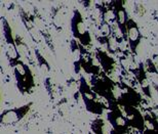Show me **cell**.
<instances>
[{
	"instance_id": "6da1fadb",
	"label": "cell",
	"mask_w": 158,
	"mask_h": 134,
	"mask_svg": "<svg viewBox=\"0 0 158 134\" xmlns=\"http://www.w3.org/2000/svg\"><path fill=\"white\" fill-rule=\"evenodd\" d=\"M88 84L93 91L100 98L106 101L107 110L109 111L112 108H119L117 104L118 87L116 81H113L111 77L101 72L98 76H91L90 82Z\"/></svg>"
},
{
	"instance_id": "7a4b0ae2",
	"label": "cell",
	"mask_w": 158,
	"mask_h": 134,
	"mask_svg": "<svg viewBox=\"0 0 158 134\" xmlns=\"http://www.w3.org/2000/svg\"><path fill=\"white\" fill-rule=\"evenodd\" d=\"M78 92L84 104L85 110L88 113L101 116L104 113V111L107 110V105L102 101V98H100L93 91V89L90 88L87 80L81 74L79 76V81H78Z\"/></svg>"
},
{
	"instance_id": "3957f363",
	"label": "cell",
	"mask_w": 158,
	"mask_h": 134,
	"mask_svg": "<svg viewBox=\"0 0 158 134\" xmlns=\"http://www.w3.org/2000/svg\"><path fill=\"white\" fill-rule=\"evenodd\" d=\"M70 30L73 39L76 40L79 44L86 49L90 47L93 44V38H91L90 32L87 29L81 12L77 8L73 9V12H72V17L70 20Z\"/></svg>"
},
{
	"instance_id": "277c9868",
	"label": "cell",
	"mask_w": 158,
	"mask_h": 134,
	"mask_svg": "<svg viewBox=\"0 0 158 134\" xmlns=\"http://www.w3.org/2000/svg\"><path fill=\"white\" fill-rule=\"evenodd\" d=\"M15 85L22 94H30L35 87V78L29 65L20 61L14 68Z\"/></svg>"
},
{
	"instance_id": "5b68a950",
	"label": "cell",
	"mask_w": 158,
	"mask_h": 134,
	"mask_svg": "<svg viewBox=\"0 0 158 134\" xmlns=\"http://www.w3.org/2000/svg\"><path fill=\"white\" fill-rule=\"evenodd\" d=\"M0 21H1L3 41H4L5 44V57L7 58L9 67L14 69L15 65L21 61V57L18 53L17 46H15V36L12 34V29L8 20L4 15H2L0 18Z\"/></svg>"
},
{
	"instance_id": "8992f818",
	"label": "cell",
	"mask_w": 158,
	"mask_h": 134,
	"mask_svg": "<svg viewBox=\"0 0 158 134\" xmlns=\"http://www.w3.org/2000/svg\"><path fill=\"white\" fill-rule=\"evenodd\" d=\"M118 87V97L117 104L121 108L123 107H134L139 108L144 101L141 93L132 86L124 82V80L116 81Z\"/></svg>"
},
{
	"instance_id": "52a82bcc",
	"label": "cell",
	"mask_w": 158,
	"mask_h": 134,
	"mask_svg": "<svg viewBox=\"0 0 158 134\" xmlns=\"http://www.w3.org/2000/svg\"><path fill=\"white\" fill-rule=\"evenodd\" d=\"M33 105V102H28L21 107L7 108L0 113V125L3 126H12L20 123L25 117L29 114Z\"/></svg>"
},
{
	"instance_id": "ba28073f",
	"label": "cell",
	"mask_w": 158,
	"mask_h": 134,
	"mask_svg": "<svg viewBox=\"0 0 158 134\" xmlns=\"http://www.w3.org/2000/svg\"><path fill=\"white\" fill-rule=\"evenodd\" d=\"M30 18L32 24L34 25V27L36 28L37 32L39 33V35L41 37V39L44 40L45 44L47 47L49 48V50L52 52L53 54H56V45L53 42L52 36L49 32V29L47 27V25L44 21V18H42V15L40 14V12L37 10L36 7H34V10L32 14H30Z\"/></svg>"
},
{
	"instance_id": "9c48e42d",
	"label": "cell",
	"mask_w": 158,
	"mask_h": 134,
	"mask_svg": "<svg viewBox=\"0 0 158 134\" xmlns=\"http://www.w3.org/2000/svg\"><path fill=\"white\" fill-rule=\"evenodd\" d=\"M142 39H143V35L139 25L135 23L134 18H128L126 22V43L132 57L137 55L138 48L141 44Z\"/></svg>"
},
{
	"instance_id": "30bf717a",
	"label": "cell",
	"mask_w": 158,
	"mask_h": 134,
	"mask_svg": "<svg viewBox=\"0 0 158 134\" xmlns=\"http://www.w3.org/2000/svg\"><path fill=\"white\" fill-rule=\"evenodd\" d=\"M110 5L113 8L115 18V24L117 26L118 32L123 40L126 42V22L128 20V14L124 6V1H110Z\"/></svg>"
},
{
	"instance_id": "8fae6325",
	"label": "cell",
	"mask_w": 158,
	"mask_h": 134,
	"mask_svg": "<svg viewBox=\"0 0 158 134\" xmlns=\"http://www.w3.org/2000/svg\"><path fill=\"white\" fill-rule=\"evenodd\" d=\"M121 111L129 128L138 130L141 134L143 133L145 130V124L143 114L140 108L134 107H123L121 108Z\"/></svg>"
},
{
	"instance_id": "7c38bea8",
	"label": "cell",
	"mask_w": 158,
	"mask_h": 134,
	"mask_svg": "<svg viewBox=\"0 0 158 134\" xmlns=\"http://www.w3.org/2000/svg\"><path fill=\"white\" fill-rule=\"evenodd\" d=\"M106 121L116 132L120 134H127L129 127L120 108L109 110L108 113L106 114Z\"/></svg>"
},
{
	"instance_id": "4fadbf2b",
	"label": "cell",
	"mask_w": 158,
	"mask_h": 134,
	"mask_svg": "<svg viewBox=\"0 0 158 134\" xmlns=\"http://www.w3.org/2000/svg\"><path fill=\"white\" fill-rule=\"evenodd\" d=\"M94 57H96L98 63L100 65V68L102 69V72L104 74H106L107 76H109L110 74L113 73L115 70L116 61L108 52L103 50L102 48L98 47L94 50Z\"/></svg>"
},
{
	"instance_id": "5bb4252c",
	"label": "cell",
	"mask_w": 158,
	"mask_h": 134,
	"mask_svg": "<svg viewBox=\"0 0 158 134\" xmlns=\"http://www.w3.org/2000/svg\"><path fill=\"white\" fill-rule=\"evenodd\" d=\"M132 74L135 75L137 83L139 84V86H140V88L142 89V92L144 93L145 96H147L148 98L152 97V86H151L149 80H148L144 64L139 63L138 67L132 72Z\"/></svg>"
},
{
	"instance_id": "9a60e30c",
	"label": "cell",
	"mask_w": 158,
	"mask_h": 134,
	"mask_svg": "<svg viewBox=\"0 0 158 134\" xmlns=\"http://www.w3.org/2000/svg\"><path fill=\"white\" fill-rule=\"evenodd\" d=\"M80 68L85 73L89 74L91 76H98L102 72L94 54L88 51V49H86V51L84 52L83 57H82Z\"/></svg>"
},
{
	"instance_id": "2e32d148",
	"label": "cell",
	"mask_w": 158,
	"mask_h": 134,
	"mask_svg": "<svg viewBox=\"0 0 158 134\" xmlns=\"http://www.w3.org/2000/svg\"><path fill=\"white\" fill-rule=\"evenodd\" d=\"M19 15H20L22 24H23V26L25 27V29L27 30V32L29 33V35L31 36L32 40L36 44H40L41 37L39 35V33L37 32L36 28L34 27V25L32 24V22H31L29 12L25 8L22 7V6H19Z\"/></svg>"
},
{
	"instance_id": "e0dca14e",
	"label": "cell",
	"mask_w": 158,
	"mask_h": 134,
	"mask_svg": "<svg viewBox=\"0 0 158 134\" xmlns=\"http://www.w3.org/2000/svg\"><path fill=\"white\" fill-rule=\"evenodd\" d=\"M70 50L72 53V58H73L74 72L76 74H80L81 60H82V57H83L84 52L86 51V48H84L83 46L79 44L75 39H72L70 42Z\"/></svg>"
},
{
	"instance_id": "ac0fdd59",
	"label": "cell",
	"mask_w": 158,
	"mask_h": 134,
	"mask_svg": "<svg viewBox=\"0 0 158 134\" xmlns=\"http://www.w3.org/2000/svg\"><path fill=\"white\" fill-rule=\"evenodd\" d=\"M90 133L93 134H120L110 126L103 118H96L90 123Z\"/></svg>"
},
{
	"instance_id": "d6986e66",
	"label": "cell",
	"mask_w": 158,
	"mask_h": 134,
	"mask_svg": "<svg viewBox=\"0 0 158 134\" xmlns=\"http://www.w3.org/2000/svg\"><path fill=\"white\" fill-rule=\"evenodd\" d=\"M15 46H17L18 53L21 57V61H22V58H24V60H26L28 61V64L33 66L34 60L32 57V52H31V49L29 46H28V44L24 41V39L22 38L20 35H15Z\"/></svg>"
},
{
	"instance_id": "ffe728a7",
	"label": "cell",
	"mask_w": 158,
	"mask_h": 134,
	"mask_svg": "<svg viewBox=\"0 0 158 134\" xmlns=\"http://www.w3.org/2000/svg\"><path fill=\"white\" fill-rule=\"evenodd\" d=\"M96 7L99 9L101 14V21H105L110 25H113L115 23L114 12H113V8L111 7L109 2L96 3Z\"/></svg>"
},
{
	"instance_id": "44dd1931",
	"label": "cell",
	"mask_w": 158,
	"mask_h": 134,
	"mask_svg": "<svg viewBox=\"0 0 158 134\" xmlns=\"http://www.w3.org/2000/svg\"><path fill=\"white\" fill-rule=\"evenodd\" d=\"M34 55H35V58L37 61L38 68L41 71V73L47 76V75L49 74V72L52 71V68H50V65L48 61H47L45 57L41 53V51L39 50L38 47H34Z\"/></svg>"
},
{
	"instance_id": "7402d4cb",
	"label": "cell",
	"mask_w": 158,
	"mask_h": 134,
	"mask_svg": "<svg viewBox=\"0 0 158 134\" xmlns=\"http://www.w3.org/2000/svg\"><path fill=\"white\" fill-rule=\"evenodd\" d=\"M145 129L155 130L157 131V115L154 113L152 108H147L143 114Z\"/></svg>"
},
{
	"instance_id": "603a6c76",
	"label": "cell",
	"mask_w": 158,
	"mask_h": 134,
	"mask_svg": "<svg viewBox=\"0 0 158 134\" xmlns=\"http://www.w3.org/2000/svg\"><path fill=\"white\" fill-rule=\"evenodd\" d=\"M62 7L61 6H58V7H52V24L55 28L56 29L58 32H61V30L63 29V26H64V23H63V18H61L62 15Z\"/></svg>"
},
{
	"instance_id": "cb8c5ba5",
	"label": "cell",
	"mask_w": 158,
	"mask_h": 134,
	"mask_svg": "<svg viewBox=\"0 0 158 134\" xmlns=\"http://www.w3.org/2000/svg\"><path fill=\"white\" fill-rule=\"evenodd\" d=\"M98 31L100 33L101 38H108L113 34V25H110L109 23H107L105 21H101V23L98 27Z\"/></svg>"
},
{
	"instance_id": "d4e9b609",
	"label": "cell",
	"mask_w": 158,
	"mask_h": 134,
	"mask_svg": "<svg viewBox=\"0 0 158 134\" xmlns=\"http://www.w3.org/2000/svg\"><path fill=\"white\" fill-rule=\"evenodd\" d=\"M142 134H157V131L155 130H149V129H145Z\"/></svg>"
},
{
	"instance_id": "484cf974",
	"label": "cell",
	"mask_w": 158,
	"mask_h": 134,
	"mask_svg": "<svg viewBox=\"0 0 158 134\" xmlns=\"http://www.w3.org/2000/svg\"><path fill=\"white\" fill-rule=\"evenodd\" d=\"M0 100H1V96H0Z\"/></svg>"
},
{
	"instance_id": "4316f807",
	"label": "cell",
	"mask_w": 158,
	"mask_h": 134,
	"mask_svg": "<svg viewBox=\"0 0 158 134\" xmlns=\"http://www.w3.org/2000/svg\"><path fill=\"white\" fill-rule=\"evenodd\" d=\"M89 134H93V133H89Z\"/></svg>"
}]
</instances>
